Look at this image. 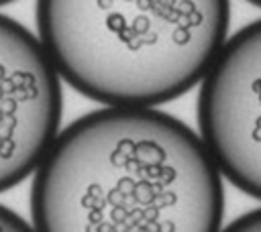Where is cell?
<instances>
[{
    "instance_id": "cell-1",
    "label": "cell",
    "mask_w": 261,
    "mask_h": 232,
    "mask_svg": "<svg viewBox=\"0 0 261 232\" xmlns=\"http://www.w3.org/2000/svg\"><path fill=\"white\" fill-rule=\"evenodd\" d=\"M222 179L200 134L179 118L104 106L61 128L33 173V228L220 232Z\"/></svg>"
},
{
    "instance_id": "cell-2",
    "label": "cell",
    "mask_w": 261,
    "mask_h": 232,
    "mask_svg": "<svg viewBox=\"0 0 261 232\" xmlns=\"http://www.w3.org/2000/svg\"><path fill=\"white\" fill-rule=\"evenodd\" d=\"M228 20L230 0H37L61 81L104 106L155 108L200 85Z\"/></svg>"
},
{
    "instance_id": "cell-3",
    "label": "cell",
    "mask_w": 261,
    "mask_h": 232,
    "mask_svg": "<svg viewBox=\"0 0 261 232\" xmlns=\"http://www.w3.org/2000/svg\"><path fill=\"white\" fill-rule=\"evenodd\" d=\"M198 134L220 175L261 199V18L226 39L200 81Z\"/></svg>"
},
{
    "instance_id": "cell-4",
    "label": "cell",
    "mask_w": 261,
    "mask_h": 232,
    "mask_svg": "<svg viewBox=\"0 0 261 232\" xmlns=\"http://www.w3.org/2000/svg\"><path fill=\"white\" fill-rule=\"evenodd\" d=\"M61 77L43 43L0 14V193L33 175L59 134Z\"/></svg>"
},
{
    "instance_id": "cell-5",
    "label": "cell",
    "mask_w": 261,
    "mask_h": 232,
    "mask_svg": "<svg viewBox=\"0 0 261 232\" xmlns=\"http://www.w3.org/2000/svg\"><path fill=\"white\" fill-rule=\"evenodd\" d=\"M220 232H261V208L234 218L228 226L220 228Z\"/></svg>"
},
{
    "instance_id": "cell-6",
    "label": "cell",
    "mask_w": 261,
    "mask_h": 232,
    "mask_svg": "<svg viewBox=\"0 0 261 232\" xmlns=\"http://www.w3.org/2000/svg\"><path fill=\"white\" fill-rule=\"evenodd\" d=\"M0 232H37V230L14 210L0 204Z\"/></svg>"
},
{
    "instance_id": "cell-7",
    "label": "cell",
    "mask_w": 261,
    "mask_h": 232,
    "mask_svg": "<svg viewBox=\"0 0 261 232\" xmlns=\"http://www.w3.org/2000/svg\"><path fill=\"white\" fill-rule=\"evenodd\" d=\"M247 2H251V4H255V6H259V8H261V0H247Z\"/></svg>"
},
{
    "instance_id": "cell-8",
    "label": "cell",
    "mask_w": 261,
    "mask_h": 232,
    "mask_svg": "<svg viewBox=\"0 0 261 232\" xmlns=\"http://www.w3.org/2000/svg\"><path fill=\"white\" fill-rule=\"evenodd\" d=\"M10 2H14V0H0V6H4V4H10Z\"/></svg>"
}]
</instances>
